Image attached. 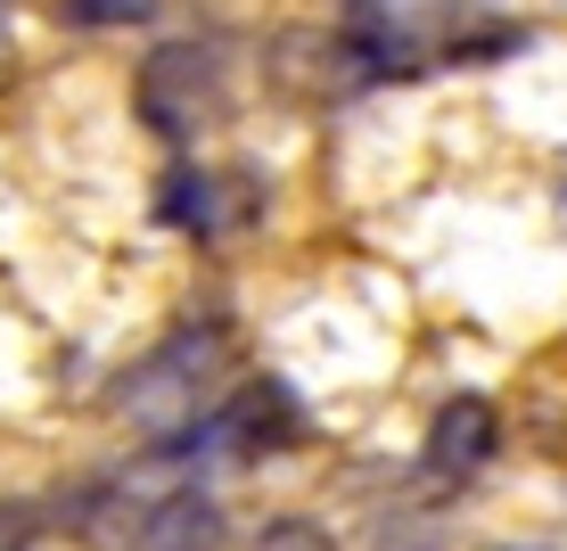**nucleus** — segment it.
Listing matches in <instances>:
<instances>
[{
	"instance_id": "2",
	"label": "nucleus",
	"mask_w": 567,
	"mask_h": 551,
	"mask_svg": "<svg viewBox=\"0 0 567 551\" xmlns=\"http://www.w3.org/2000/svg\"><path fill=\"white\" fill-rule=\"evenodd\" d=\"M214 108H223V58L198 50V42L148 50V67H141V115H148V132L189 141V132L214 124Z\"/></svg>"
},
{
	"instance_id": "7",
	"label": "nucleus",
	"mask_w": 567,
	"mask_h": 551,
	"mask_svg": "<svg viewBox=\"0 0 567 551\" xmlns=\"http://www.w3.org/2000/svg\"><path fill=\"white\" fill-rule=\"evenodd\" d=\"M264 551H338V543H329V535H312V527H297V519H288V527H271V535H264Z\"/></svg>"
},
{
	"instance_id": "4",
	"label": "nucleus",
	"mask_w": 567,
	"mask_h": 551,
	"mask_svg": "<svg viewBox=\"0 0 567 551\" xmlns=\"http://www.w3.org/2000/svg\"><path fill=\"white\" fill-rule=\"evenodd\" d=\"M214 428H223L230 445H247V452H280V437H297V404H288L280 387H264V379H256V387H247V396L230 404Z\"/></svg>"
},
{
	"instance_id": "3",
	"label": "nucleus",
	"mask_w": 567,
	"mask_h": 551,
	"mask_svg": "<svg viewBox=\"0 0 567 551\" xmlns=\"http://www.w3.org/2000/svg\"><path fill=\"white\" fill-rule=\"evenodd\" d=\"M494 437H502V420H494L485 396L444 404L436 428H427V469H436V478H477V469L494 461Z\"/></svg>"
},
{
	"instance_id": "5",
	"label": "nucleus",
	"mask_w": 567,
	"mask_h": 551,
	"mask_svg": "<svg viewBox=\"0 0 567 551\" xmlns=\"http://www.w3.org/2000/svg\"><path fill=\"white\" fill-rule=\"evenodd\" d=\"M58 17L66 25H141L156 17V0H58Z\"/></svg>"
},
{
	"instance_id": "6",
	"label": "nucleus",
	"mask_w": 567,
	"mask_h": 551,
	"mask_svg": "<svg viewBox=\"0 0 567 551\" xmlns=\"http://www.w3.org/2000/svg\"><path fill=\"white\" fill-rule=\"evenodd\" d=\"M33 502H0V551H33Z\"/></svg>"
},
{
	"instance_id": "1",
	"label": "nucleus",
	"mask_w": 567,
	"mask_h": 551,
	"mask_svg": "<svg viewBox=\"0 0 567 551\" xmlns=\"http://www.w3.org/2000/svg\"><path fill=\"white\" fill-rule=\"evenodd\" d=\"M91 535L107 551H214L223 510L182 478H141V486H115L107 510H91Z\"/></svg>"
},
{
	"instance_id": "8",
	"label": "nucleus",
	"mask_w": 567,
	"mask_h": 551,
	"mask_svg": "<svg viewBox=\"0 0 567 551\" xmlns=\"http://www.w3.org/2000/svg\"><path fill=\"white\" fill-rule=\"evenodd\" d=\"M485 551H543V543H485Z\"/></svg>"
}]
</instances>
